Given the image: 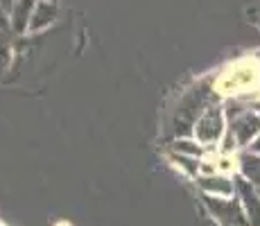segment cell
<instances>
[{
  "instance_id": "1",
  "label": "cell",
  "mask_w": 260,
  "mask_h": 226,
  "mask_svg": "<svg viewBox=\"0 0 260 226\" xmlns=\"http://www.w3.org/2000/svg\"><path fill=\"white\" fill-rule=\"evenodd\" d=\"M208 208L219 222H224L226 226H249V219H247V213L244 208L240 206V202L236 199H215V197H208L206 199Z\"/></svg>"
},
{
  "instance_id": "2",
  "label": "cell",
  "mask_w": 260,
  "mask_h": 226,
  "mask_svg": "<svg viewBox=\"0 0 260 226\" xmlns=\"http://www.w3.org/2000/svg\"><path fill=\"white\" fill-rule=\"evenodd\" d=\"M238 190H240V195H242L249 226H260V195L253 192V188L247 181H238Z\"/></svg>"
},
{
  "instance_id": "3",
  "label": "cell",
  "mask_w": 260,
  "mask_h": 226,
  "mask_svg": "<svg viewBox=\"0 0 260 226\" xmlns=\"http://www.w3.org/2000/svg\"><path fill=\"white\" fill-rule=\"evenodd\" d=\"M258 127H260V115L247 113V115H242L240 120H236V124H233V132H236V136H238V143L244 145L253 134L258 132Z\"/></svg>"
},
{
  "instance_id": "4",
  "label": "cell",
  "mask_w": 260,
  "mask_h": 226,
  "mask_svg": "<svg viewBox=\"0 0 260 226\" xmlns=\"http://www.w3.org/2000/svg\"><path fill=\"white\" fill-rule=\"evenodd\" d=\"M219 127H222V115H219L217 109H213L206 118L199 122V136L202 140H213L219 136Z\"/></svg>"
},
{
  "instance_id": "5",
  "label": "cell",
  "mask_w": 260,
  "mask_h": 226,
  "mask_svg": "<svg viewBox=\"0 0 260 226\" xmlns=\"http://www.w3.org/2000/svg\"><path fill=\"white\" fill-rule=\"evenodd\" d=\"M242 172H244V177L247 179H251L253 183L260 185V158L244 154L242 156Z\"/></svg>"
},
{
  "instance_id": "6",
  "label": "cell",
  "mask_w": 260,
  "mask_h": 226,
  "mask_svg": "<svg viewBox=\"0 0 260 226\" xmlns=\"http://www.w3.org/2000/svg\"><path fill=\"white\" fill-rule=\"evenodd\" d=\"M204 188H208L211 192H219V195H231L233 192V185L229 183L226 179H206L204 181Z\"/></svg>"
},
{
  "instance_id": "7",
  "label": "cell",
  "mask_w": 260,
  "mask_h": 226,
  "mask_svg": "<svg viewBox=\"0 0 260 226\" xmlns=\"http://www.w3.org/2000/svg\"><path fill=\"white\" fill-rule=\"evenodd\" d=\"M253 149H256V152H260V138L256 140V145H253Z\"/></svg>"
},
{
  "instance_id": "8",
  "label": "cell",
  "mask_w": 260,
  "mask_h": 226,
  "mask_svg": "<svg viewBox=\"0 0 260 226\" xmlns=\"http://www.w3.org/2000/svg\"><path fill=\"white\" fill-rule=\"evenodd\" d=\"M258 21H260V18H258Z\"/></svg>"
},
{
  "instance_id": "9",
  "label": "cell",
  "mask_w": 260,
  "mask_h": 226,
  "mask_svg": "<svg viewBox=\"0 0 260 226\" xmlns=\"http://www.w3.org/2000/svg\"><path fill=\"white\" fill-rule=\"evenodd\" d=\"M258 195H260V192H258Z\"/></svg>"
}]
</instances>
